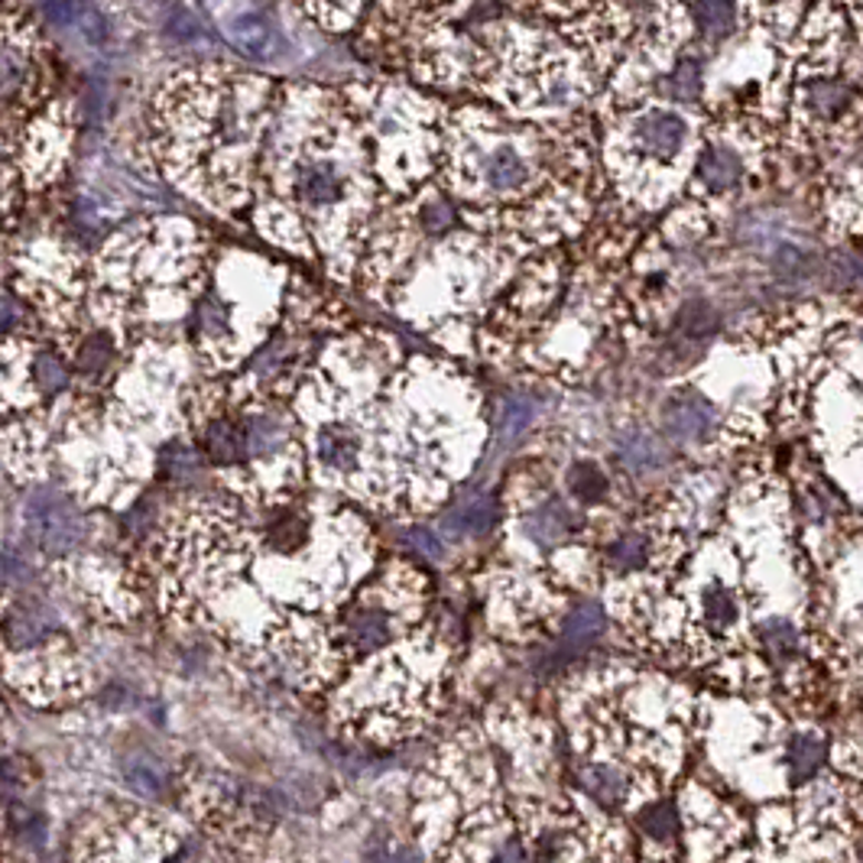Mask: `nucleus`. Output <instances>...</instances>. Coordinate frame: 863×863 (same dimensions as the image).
I'll list each match as a JSON object with an SVG mask.
<instances>
[{"instance_id":"nucleus-5","label":"nucleus","mask_w":863,"mask_h":863,"mask_svg":"<svg viewBox=\"0 0 863 863\" xmlns=\"http://www.w3.org/2000/svg\"><path fill=\"white\" fill-rule=\"evenodd\" d=\"M458 176H465L451 183L458 193L471 195L480 186L490 195H510L520 193L529 183V163L517 144L493 141L490 146H478V153H471L468 159H461Z\"/></svg>"},{"instance_id":"nucleus-20","label":"nucleus","mask_w":863,"mask_h":863,"mask_svg":"<svg viewBox=\"0 0 863 863\" xmlns=\"http://www.w3.org/2000/svg\"><path fill=\"white\" fill-rule=\"evenodd\" d=\"M614 559L624 565V569H640L646 562V542L643 539H624L614 552Z\"/></svg>"},{"instance_id":"nucleus-14","label":"nucleus","mask_w":863,"mask_h":863,"mask_svg":"<svg viewBox=\"0 0 863 863\" xmlns=\"http://www.w3.org/2000/svg\"><path fill=\"white\" fill-rule=\"evenodd\" d=\"M809 270H812V257H809L805 250H799V247H792V243H786V247L776 250V273H779V277H786V280H802V277H809Z\"/></svg>"},{"instance_id":"nucleus-7","label":"nucleus","mask_w":863,"mask_h":863,"mask_svg":"<svg viewBox=\"0 0 863 863\" xmlns=\"http://www.w3.org/2000/svg\"><path fill=\"white\" fill-rule=\"evenodd\" d=\"M225 37L238 46V52L250 55V59H260V62H270L277 59L280 52V30L263 17V7H235L228 23H225Z\"/></svg>"},{"instance_id":"nucleus-9","label":"nucleus","mask_w":863,"mask_h":863,"mask_svg":"<svg viewBox=\"0 0 863 863\" xmlns=\"http://www.w3.org/2000/svg\"><path fill=\"white\" fill-rule=\"evenodd\" d=\"M698 176H701V183H705L711 193H720V189H730V186L740 183L744 163H740V156H737L734 149H727V146H708V149L701 153Z\"/></svg>"},{"instance_id":"nucleus-16","label":"nucleus","mask_w":863,"mask_h":863,"mask_svg":"<svg viewBox=\"0 0 863 863\" xmlns=\"http://www.w3.org/2000/svg\"><path fill=\"white\" fill-rule=\"evenodd\" d=\"M692 13L701 20V27L708 33H724L734 23V7L730 3H698V7H692Z\"/></svg>"},{"instance_id":"nucleus-19","label":"nucleus","mask_w":863,"mask_h":863,"mask_svg":"<svg viewBox=\"0 0 863 863\" xmlns=\"http://www.w3.org/2000/svg\"><path fill=\"white\" fill-rule=\"evenodd\" d=\"M656 448H653V441H646V438H630L626 441V461L636 468V471H643V468H653L656 465ZM626 465V468H630Z\"/></svg>"},{"instance_id":"nucleus-18","label":"nucleus","mask_w":863,"mask_h":863,"mask_svg":"<svg viewBox=\"0 0 863 863\" xmlns=\"http://www.w3.org/2000/svg\"><path fill=\"white\" fill-rule=\"evenodd\" d=\"M529 419H532V403H529L527 396H513L503 406V429L510 432V435H520L529 426Z\"/></svg>"},{"instance_id":"nucleus-2","label":"nucleus","mask_w":863,"mask_h":863,"mask_svg":"<svg viewBox=\"0 0 863 863\" xmlns=\"http://www.w3.org/2000/svg\"><path fill=\"white\" fill-rule=\"evenodd\" d=\"M367 163V134L344 92L280 85L253 179V225L292 253L325 257L347 283L374 215Z\"/></svg>"},{"instance_id":"nucleus-4","label":"nucleus","mask_w":863,"mask_h":863,"mask_svg":"<svg viewBox=\"0 0 863 863\" xmlns=\"http://www.w3.org/2000/svg\"><path fill=\"white\" fill-rule=\"evenodd\" d=\"M0 675L40 708L75 701L89 688L75 643L37 597L0 601Z\"/></svg>"},{"instance_id":"nucleus-17","label":"nucleus","mask_w":863,"mask_h":863,"mask_svg":"<svg viewBox=\"0 0 863 863\" xmlns=\"http://www.w3.org/2000/svg\"><path fill=\"white\" fill-rule=\"evenodd\" d=\"M715 312H711V305H688L685 312H682V319H678V325H682V332L692 337H701L708 335L711 329H715Z\"/></svg>"},{"instance_id":"nucleus-10","label":"nucleus","mask_w":863,"mask_h":863,"mask_svg":"<svg viewBox=\"0 0 863 863\" xmlns=\"http://www.w3.org/2000/svg\"><path fill=\"white\" fill-rule=\"evenodd\" d=\"M493 520H497V503L490 497H475L461 503L451 517H445V529L455 536H480L493 527Z\"/></svg>"},{"instance_id":"nucleus-8","label":"nucleus","mask_w":863,"mask_h":863,"mask_svg":"<svg viewBox=\"0 0 863 863\" xmlns=\"http://www.w3.org/2000/svg\"><path fill=\"white\" fill-rule=\"evenodd\" d=\"M572 527H575V517H572V510L562 500H545L542 507L529 510L527 517H523L527 536L532 542H539V545L562 542L572 532Z\"/></svg>"},{"instance_id":"nucleus-13","label":"nucleus","mask_w":863,"mask_h":863,"mask_svg":"<svg viewBox=\"0 0 863 863\" xmlns=\"http://www.w3.org/2000/svg\"><path fill=\"white\" fill-rule=\"evenodd\" d=\"M851 101V92L838 82H815L812 85V107L824 117H838Z\"/></svg>"},{"instance_id":"nucleus-11","label":"nucleus","mask_w":863,"mask_h":863,"mask_svg":"<svg viewBox=\"0 0 863 863\" xmlns=\"http://www.w3.org/2000/svg\"><path fill=\"white\" fill-rule=\"evenodd\" d=\"M666 426L675 438H705L711 429V406L698 399H682L666 413Z\"/></svg>"},{"instance_id":"nucleus-12","label":"nucleus","mask_w":863,"mask_h":863,"mask_svg":"<svg viewBox=\"0 0 863 863\" xmlns=\"http://www.w3.org/2000/svg\"><path fill=\"white\" fill-rule=\"evenodd\" d=\"M604 490H607V478L601 475L597 465L581 461L575 471H572V493H575L581 503H594V500H601Z\"/></svg>"},{"instance_id":"nucleus-1","label":"nucleus","mask_w":863,"mask_h":863,"mask_svg":"<svg viewBox=\"0 0 863 863\" xmlns=\"http://www.w3.org/2000/svg\"><path fill=\"white\" fill-rule=\"evenodd\" d=\"M426 863H863V747L815 705L575 675L559 727L520 705L413 786Z\"/></svg>"},{"instance_id":"nucleus-15","label":"nucleus","mask_w":863,"mask_h":863,"mask_svg":"<svg viewBox=\"0 0 863 863\" xmlns=\"http://www.w3.org/2000/svg\"><path fill=\"white\" fill-rule=\"evenodd\" d=\"M701 92V75H698V65L695 62H682L678 65V72L672 75V85H669V95L675 101H692V97H698Z\"/></svg>"},{"instance_id":"nucleus-6","label":"nucleus","mask_w":863,"mask_h":863,"mask_svg":"<svg viewBox=\"0 0 863 863\" xmlns=\"http://www.w3.org/2000/svg\"><path fill=\"white\" fill-rule=\"evenodd\" d=\"M688 137V124L672 111H646L633 121V146L646 159L669 163L682 153V144Z\"/></svg>"},{"instance_id":"nucleus-3","label":"nucleus","mask_w":863,"mask_h":863,"mask_svg":"<svg viewBox=\"0 0 863 863\" xmlns=\"http://www.w3.org/2000/svg\"><path fill=\"white\" fill-rule=\"evenodd\" d=\"M277 89L221 62L173 72L146 107L149 156L186 195L238 215L253 201Z\"/></svg>"}]
</instances>
